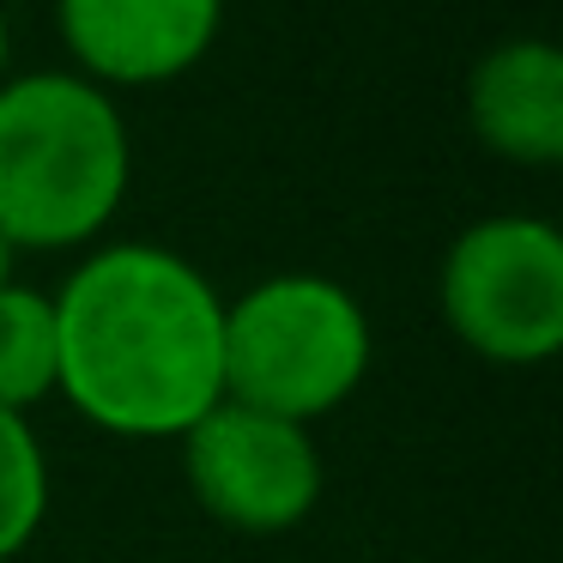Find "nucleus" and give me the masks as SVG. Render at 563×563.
I'll return each instance as SVG.
<instances>
[{
    "instance_id": "f257e3e1",
    "label": "nucleus",
    "mask_w": 563,
    "mask_h": 563,
    "mask_svg": "<svg viewBox=\"0 0 563 563\" xmlns=\"http://www.w3.org/2000/svg\"><path fill=\"white\" fill-rule=\"evenodd\" d=\"M55 394L115 437H188L224 400V297L188 255L115 243L67 273Z\"/></svg>"
},
{
    "instance_id": "f03ea898",
    "label": "nucleus",
    "mask_w": 563,
    "mask_h": 563,
    "mask_svg": "<svg viewBox=\"0 0 563 563\" xmlns=\"http://www.w3.org/2000/svg\"><path fill=\"white\" fill-rule=\"evenodd\" d=\"M128 122L79 74L0 86V236L13 249H79L128 200Z\"/></svg>"
},
{
    "instance_id": "7ed1b4c3",
    "label": "nucleus",
    "mask_w": 563,
    "mask_h": 563,
    "mask_svg": "<svg viewBox=\"0 0 563 563\" xmlns=\"http://www.w3.org/2000/svg\"><path fill=\"white\" fill-rule=\"evenodd\" d=\"M369 376V316L321 273H279L224 303V400L316 424Z\"/></svg>"
},
{
    "instance_id": "20e7f679",
    "label": "nucleus",
    "mask_w": 563,
    "mask_h": 563,
    "mask_svg": "<svg viewBox=\"0 0 563 563\" xmlns=\"http://www.w3.org/2000/svg\"><path fill=\"white\" fill-rule=\"evenodd\" d=\"M442 321L490 364H545L563 345V236L545 219L497 212L442 255Z\"/></svg>"
},
{
    "instance_id": "39448f33",
    "label": "nucleus",
    "mask_w": 563,
    "mask_h": 563,
    "mask_svg": "<svg viewBox=\"0 0 563 563\" xmlns=\"http://www.w3.org/2000/svg\"><path fill=\"white\" fill-rule=\"evenodd\" d=\"M183 466L200 509L236 533H285L321 503L316 437L236 400H219L183 437Z\"/></svg>"
},
{
    "instance_id": "423d86ee",
    "label": "nucleus",
    "mask_w": 563,
    "mask_h": 563,
    "mask_svg": "<svg viewBox=\"0 0 563 563\" xmlns=\"http://www.w3.org/2000/svg\"><path fill=\"white\" fill-rule=\"evenodd\" d=\"M62 43L91 86H164L219 43L224 0H55Z\"/></svg>"
},
{
    "instance_id": "0eeeda50",
    "label": "nucleus",
    "mask_w": 563,
    "mask_h": 563,
    "mask_svg": "<svg viewBox=\"0 0 563 563\" xmlns=\"http://www.w3.org/2000/svg\"><path fill=\"white\" fill-rule=\"evenodd\" d=\"M466 122L497 158L545 164L563 158V55L545 37H509L466 79Z\"/></svg>"
},
{
    "instance_id": "6e6552de",
    "label": "nucleus",
    "mask_w": 563,
    "mask_h": 563,
    "mask_svg": "<svg viewBox=\"0 0 563 563\" xmlns=\"http://www.w3.org/2000/svg\"><path fill=\"white\" fill-rule=\"evenodd\" d=\"M55 303L31 285H0V412L25 418L55 394Z\"/></svg>"
},
{
    "instance_id": "1a4fd4ad",
    "label": "nucleus",
    "mask_w": 563,
    "mask_h": 563,
    "mask_svg": "<svg viewBox=\"0 0 563 563\" xmlns=\"http://www.w3.org/2000/svg\"><path fill=\"white\" fill-rule=\"evenodd\" d=\"M49 515V461L31 430V418L0 412V563L37 539Z\"/></svg>"
},
{
    "instance_id": "9d476101",
    "label": "nucleus",
    "mask_w": 563,
    "mask_h": 563,
    "mask_svg": "<svg viewBox=\"0 0 563 563\" xmlns=\"http://www.w3.org/2000/svg\"><path fill=\"white\" fill-rule=\"evenodd\" d=\"M13 261H19V249L0 236V285H13Z\"/></svg>"
},
{
    "instance_id": "9b49d317",
    "label": "nucleus",
    "mask_w": 563,
    "mask_h": 563,
    "mask_svg": "<svg viewBox=\"0 0 563 563\" xmlns=\"http://www.w3.org/2000/svg\"><path fill=\"white\" fill-rule=\"evenodd\" d=\"M7 55H13V31H7V13H0V86H7Z\"/></svg>"
}]
</instances>
